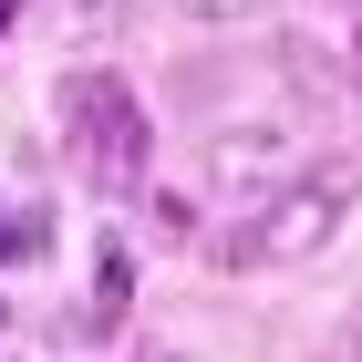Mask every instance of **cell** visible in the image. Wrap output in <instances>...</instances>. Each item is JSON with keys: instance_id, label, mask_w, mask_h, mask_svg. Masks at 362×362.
Masks as SVG:
<instances>
[{"instance_id": "obj_1", "label": "cell", "mask_w": 362, "mask_h": 362, "mask_svg": "<svg viewBox=\"0 0 362 362\" xmlns=\"http://www.w3.org/2000/svg\"><path fill=\"white\" fill-rule=\"evenodd\" d=\"M62 145H73V166L104 197H135L156 124H145V104H135L124 73H73V83H62Z\"/></svg>"}, {"instance_id": "obj_2", "label": "cell", "mask_w": 362, "mask_h": 362, "mask_svg": "<svg viewBox=\"0 0 362 362\" xmlns=\"http://www.w3.org/2000/svg\"><path fill=\"white\" fill-rule=\"evenodd\" d=\"M341 207H352V176H341V166H310V176H290L279 197H259L218 249H228V269H290V259L332 249Z\"/></svg>"}, {"instance_id": "obj_3", "label": "cell", "mask_w": 362, "mask_h": 362, "mask_svg": "<svg viewBox=\"0 0 362 362\" xmlns=\"http://www.w3.org/2000/svg\"><path fill=\"white\" fill-rule=\"evenodd\" d=\"M290 176H300V135H290V124H228V135H207V187L218 197H279L290 187Z\"/></svg>"}, {"instance_id": "obj_4", "label": "cell", "mask_w": 362, "mask_h": 362, "mask_svg": "<svg viewBox=\"0 0 362 362\" xmlns=\"http://www.w3.org/2000/svg\"><path fill=\"white\" fill-rule=\"evenodd\" d=\"M124 290H135V259L104 249V259H93V321H114V310H124Z\"/></svg>"}, {"instance_id": "obj_5", "label": "cell", "mask_w": 362, "mask_h": 362, "mask_svg": "<svg viewBox=\"0 0 362 362\" xmlns=\"http://www.w3.org/2000/svg\"><path fill=\"white\" fill-rule=\"evenodd\" d=\"M52 249V218H0V259H42Z\"/></svg>"}, {"instance_id": "obj_6", "label": "cell", "mask_w": 362, "mask_h": 362, "mask_svg": "<svg viewBox=\"0 0 362 362\" xmlns=\"http://www.w3.org/2000/svg\"><path fill=\"white\" fill-rule=\"evenodd\" d=\"M176 11H197V21H238V11H269V0H176Z\"/></svg>"}, {"instance_id": "obj_7", "label": "cell", "mask_w": 362, "mask_h": 362, "mask_svg": "<svg viewBox=\"0 0 362 362\" xmlns=\"http://www.w3.org/2000/svg\"><path fill=\"white\" fill-rule=\"evenodd\" d=\"M341 362H362V332H352V341H341Z\"/></svg>"}, {"instance_id": "obj_8", "label": "cell", "mask_w": 362, "mask_h": 362, "mask_svg": "<svg viewBox=\"0 0 362 362\" xmlns=\"http://www.w3.org/2000/svg\"><path fill=\"white\" fill-rule=\"evenodd\" d=\"M352 83H362V31H352Z\"/></svg>"}, {"instance_id": "obj_9", "label": "cell", "mask_w": 362, "mask_h": 362, "mask_svg": "<svg viewBox=\"0 0 362 362\" xmlns=\"http://www.w3.org/2000/svg\"><path fill=\"white\" fill-rule=\"evenodd\" d=\"M0 321H11V300H0Z\"/></svg>"}]
</instances>
